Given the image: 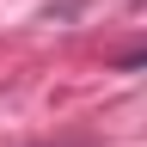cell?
Returning <instances> with one entry per match:
<instances>
[{
	"mask_svg": "<svg viewBox=\"0 0 147 147\" xmlns=\"http://www.w3.org/2000/svg\"><path fill=\"white\" fill-rule=\"evenodd\" d=\"M135 6H141V12H147V0H135Z\"/></svg>",
	"mask_w": 147,
	"mask_h": 147,
	"instance_id": "cell-1",
	"label": "cell"
}]
</instances>
